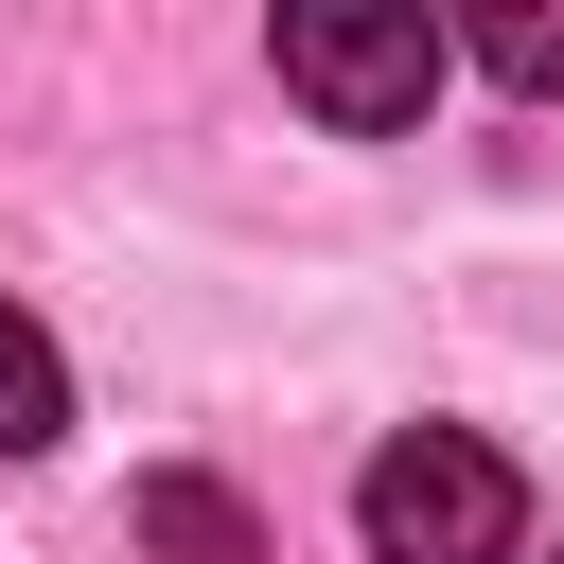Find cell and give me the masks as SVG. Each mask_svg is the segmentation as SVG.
Wrapping results in <instances>:
<instances>
[{
    "mask_svg": "<svg viewBox=\"0 0 564 564\" xmlns=\"http://www.w3.org/2000/svg\"><path fill=\"white\" fill-rule=\"evenodd\" d=\"M352 529H370V564H529V476L476 423H405L352 476Z\"/></svg>",
    "mask_w": 564,
    "mask_h": 564,
    "instance_id": "obj_1",
    "label": "cell"
},
{
    "mask_svg": "<svg viewBox=\"0 0 564 564\" xmlns=\"http://www.w3.org/2000/svg\"><path fill=\"white\" fill-rule=\"evenodd\" d=\"M282 88L335 123V141H388V123H423V88H441V35L405 18V0H282Z\"/></svg>",
    "mask_w": 564,
    "mask_h": 564,
    "instance_id": "obj_2",
    "label": "cell"
},
{
    "mask_svg": "<svg viewBox=\"0 0 564 564\" xmlns=\"http://www.w3.org/2000/svg\"><path fill=\"white\" fill-rule=\"evenodd\" d=\"M123 529H141V564H264V511H247L229 476H141Z\"/></svg>",
    "mask_w": 564,
    "mask_h": 564,
    "instance_id": "obj_3",
    "label": "cell"
},
{
    "mask_svg": "<svg viewBox=\"0 0 564 564\" xmlns=\"http://www.w3.org/2000/svg\"><path fill=\"white\" fill-rule=\"evenodd\" d=\"M53 423H70V352H53V335L0 300V458H35Z\"/></svg>",
    "mask_w": 564,
    "mask_h": 564,
    "instance_id": "obj_4",
    "label": "cell"
},
{
    "mask_svg": "<svg viewBox=\"0 0 564 564\" xmlns=\"http://www.w3.org/2000/svg\"><path fill=\"white\" fill-rule=\"evenodd\" d=\"M476 70L546 106V88H564V0H511V18H476Z\"/></svg>",
    "mask_w": 564,
    "mask_h": 564,
    "instance_id": "obj_5",
    "label": "cell"
}]
</instances>
